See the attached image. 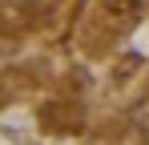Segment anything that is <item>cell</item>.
I'll list each match as a JSON object with an SVG mask.
<instances>
[{
  "label": "cell",
  "instance_id": "3",
  "mask_svg": "<svg viewBox=\"0 0 149 145\" xmlns=\"http://www.w3.org/2000/svg\"><path fill=\"white\" fill-rule=\"evenodd\" d=\"M129 125H133L141 137H149V93L141 97L137 105H133V113H129Z\"/></svg>",
  "mask_w": 149,
  "mask_h": 145
},
{
  "label": "cell",
  "instance_id": "1",
  "mask_svg": "<svg viewBox=\"0 0 149 145\" xmlns=\"http://www.w3.org/2000/svg\"><path fill=\"white\" fill-rule=\"evenodd\" d=\"M145 0H101V16L109 24H129L137 12H141Z\"/></svg>",
  "mask_w": 149,
  "mask_h": 145
},
{
  "label": "cell",
  "instance_id": "2",
  "mask_svg": "<svg viewBox=\"0 0 149 145\" xmlns=\"http://www.w3.org/2000/svg\"><path fill=\"white\" fill-rule=\"evenodd\" d=\"M36 4L40 0H0V16L8 24H28L36 16Z\"/></svg>",
  "mask_w": 149,
  "mask_h": 145
}]
</instances>
